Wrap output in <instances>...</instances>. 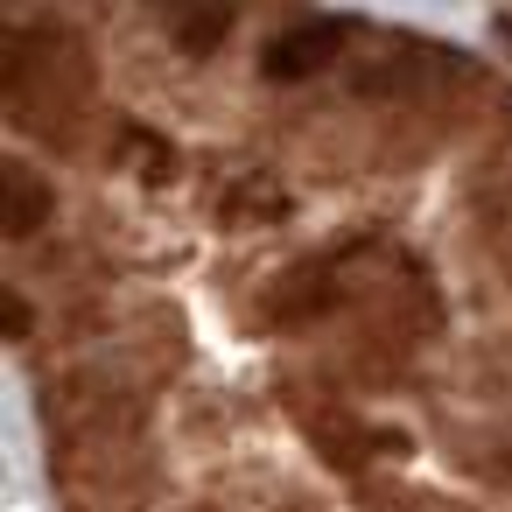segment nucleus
<instances>
[{
  "label": "nucleus",
  "mask_w": 512,
  "mask_h": 512,
  "mask_svg": "<svg viewBox=\"0 0 512 512\" xmlns=\"http://www.w3.org/2000/svg\"><path fill=\"white\" fill-rule=\"evenodd\" d=\"M330 57H337V29H330V22H295L288 36H274V43H267L260 71H267L274 85H302V78L330 71Z\"/></svg>",
  "instance_id": "f257e3e1"
},
{
  "label": "nucleus",
  "mask_w": 512,
  "mask_h": 512,
  "mask_svg": "<svg viewBox=\"0 0 512 512\" xmlns=\"http://www.w3.org/2000/svg\"><path fill=\"white\" fill-rule=\"evenodd\" d=\"M0 218H8V239H29L50 218V183H36L22 162L0 169Z\"/></svg>",
  "instance_id": "f03ea898"
},
{
  "label": "nucleus",
  "mask_w": 512,
  "mask_h": 512,
  "mask_svg": "<svg viewBox=\"0 0 512 512\" xmlns=\"http://www.w3.org/2000/svg\"><path fill=\"white\" fill-rule=\"evenodd\" d=\"M169 29H176V50L183 57H211L232 36V15L225 8H197V15H169Z\"/></svg>",
  "instance_id": "7ed1b4c3"
},
{
  "label": "nucleus",
  "mask_w": 512,
  "mask_h": 512,
  "mask_svg": "<svg viewBox=\"0 0 512 512\" xmlns=\"http://www.w3.org/2000/svg\"><path fill=\"white\" fill-rule=\"evenodd\" d=\"M8 337H29V302L8 288Z\"/></svg>",
  "instance_id": "20e7f679"
}]
</instances>
